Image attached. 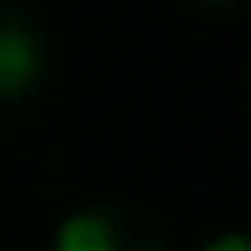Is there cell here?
Instances as JSON below:
<instances>
[{
    "label": "cell",
    "instance_id": "obj_4",
    "mask_svg": "<svg viewBox=\"0 0 251 251\" xmlns=\"http://www.w3.org/2000/svg\"><path fill=\"white\" fill-rule=\"evenodd\" d=\"M200 12H240V6H251V0H194Z\"/></svg>",
    "mask_w": 251,
    "mask_h": 251
},
{
    "label": "cell",
    "instance_id": "obj_2",
    "mask_svg": "<svg viewBox=\"0 0 251 251\" xmlns=\"http://www.w3.org/2000/svg\"><path fill=\"white\" fill-rule=\"evenodd\" d=\"M51 75V46L23 0H0V109L29 103Z\"/></svg>",
    "mask_w": 251,
    "mask_h": 251
},
{
    "label": "cell",
    "instance_id": "obj_3",
    "mask_svg": "<svg viewBox=\"0 0 251 251\" xmlns=\"http://www.w3.org/2000/svg\"><path fill=\"white\" fill-rule=\"evenodd\" d=\"M200 251H251V234L246 228H223V234H211Z\"/></svg>",
    "mask_w": 251,
    "mask_h": 251
},
{
    "label": "cell",
    "instance_id": "obj_1",
    "mask_svg": "<svg viewBox=\"0 0 251 251\" xmlns=\"http://www.w3.org/2000/svg\"><path fill=\"white\" fill-rule=\"evenodd\" d=\"M46 251H172L154 217L131 200H92L63 211Z\"/></svg>",
    "mask_w": 251,
    "mask_h": 251
}]
</instances>
